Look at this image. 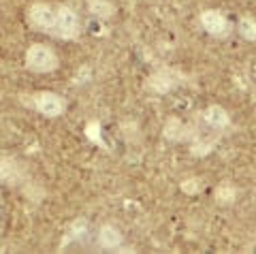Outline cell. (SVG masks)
<instances>
[{"mask_svg":"<svg viewBox=\"0 0 256 254\" xmlns=\"http://www.w3.org/2000/svg\"><path fill=\"white\" fill-rule=\"evenodd\" d=\"M28 24L36 28L38 32H45L54 38L62 41H73L79 36V18L68 4H56V2H34L30 4L26 13Z\"/></svg>","mask_w":256,"mask_h":254,"instance_id":"obj_1","label":"cell"},{"mask_svg":"<svg viewBox=\"0 0 256 254\" xmlns=\"http://www.w3.org/2000/svg\"><path fill=\"white\" fill-rule=\"evenodd\" d=\"M60 66V58L50 45L32 43L26 52V68L32 73H54Z\"/></svg>","mask_w":256,"mask_h":254,"instance_id":"obj_2","label":"cell"},{"mask_svg":"<svg viewBox=\"0 0 256 254\" xmlns=\"http://www.w3.org/2000/svg\"><path fill=\"white\" fill-rule=\"evenodd\" d=\"M30 102H32V107H34L38 114H43L45 118H58L66 111V102H64V98L60 96V94L50 92V90L32 94Z\"/></svg>","mask_w":256,"mask_h":254,"instance_id":"obj_3","label":"cell"},{"mask_svg":"<svg viewBox=\"0 0 256 254\" xmlns=\"http://www.w3.org/2000/svg\"><path fill=\"white\" fill-rule=\"evenodd\" d=\"M180 79H182L180 70H175L171 66H162V68H156L154 73L146 79V88L156 94H166L180 84Z\"/></svg>","mask_w":256,"mask_h":254,"instance_id":"obj_4","label":"cell"},{"mask_svg":"<svg viewBox=\"0 0 256 254\" xmlns=\"http://www.w3.org/2000/svg\"><path fill=\"white\" fill-rule=\"evenodd\" d=\"M201 26L207 34H212L216 38H224L230 34V30H233V24L228 22V18L224 15L222 11L218 9H207L201 13Z\"/></svg>","mask_w":256,"mask_h":254,"instance_id":"obj_5","label":"cell"},{"mask_svg":"<svg viewBox=\"0 0 256 254\" xmlns=\"http://www.w3.org/2000/svg\"><path fill=\"white\" fill-rule=\"evenodd\" d=\"M192 132H194V126L186 124L184 120H180L178 116H171L169 120L162 126V137L171 144H182V141H190Z\"/></svg>","mask_w":256,"mask_h":254,"instance_id":"obj_6","label":"cell"},{"mask_svg":"<svg viewBox=\"0 0 256 254\" xmlns=\"http://www.w3.org/2000/svg\"><path fill=\"white\" fill-rule=\"evenodd\" d=\"M203 122H205V126L210 130L222 132L224 128H228L230 116H228V111L224 109L222 105H210V107L203 111Z\"/></svg>","mask_w":256,"mask_h":254,"instance_id":"obj_7","label":"cell"},{"mask_svg":"<svg viewBox=\"0 0 256 254\" xmlns=\"http://www.w3.org/2000/svg\"><path fill=\"white\" fill-rule=\"evenodd\" d=\"M96 242H98L102 250H120L124 244V235L114 224H102L98 233H96Z\"/></svg>","mask_w":256,"mask_h":254,"instance_id":"obj_8","label":"cell"},{"mask_svg":"<svg viewBox=\"0 0 256 254\" xmlns=\"http://www.w3.org/2000/svg\"><path fill=\"white\" fill-rule=\"evenodd\" d=\"M22 178V166L13 160V158L0 156V182L4 184H15Z\"/></svg>","mask_w":256,"mask_h":254,"instance_id":"obj_9","label":"cell"},{"mask_svg":"<svg viewBox=\"0 0 256 254\" xmlns=\"http://www.w3.org/2000/svg\"><path fill=\"white\" fill-rule=\"evenodd\" d=\"M88 2V9H90L92 15L100 20H107V18H114L116 15V4L111 2V0H86Z\"/></svg>","mask_w":256,"mask_h":254,"instance_id":"obj_10","label":"cell"},{"mask_svg":"<svg viewBox=\"0 0 256 254\" xmlns=\"http://www.w3.org/2000/svg\"><path fill=\"white\" fill-rule=\"evenodd\" d=\"M214 196L220 205H233L237 199V188L233 184H228V182H222V184L214 190Z\"/></svg>","mask_w":256,"mask_h":254,"instance_id":"obj_11","label":"cell"},{"mask_svg":"<svg viewBox=\"0 0 256 254\" xmlns=\"http://www.w3.org/2000/svg\"><path fill=\"white\" fill-rule=\"evenodd\" d=\"M203 188H205V180L203 178H186L180 184V190L184 194H188V196H194L198 192H203Z\"/></svg>","mask_w":256,"mask_h":254,"instance_id":"obj_12","label":"cell"},{"mask_svg":"<svg viewBox=\"0 0 256 254\" xmlns=\"http://www.w3.org/2000/svg\"><path fill=\"white\" fill-rule=\"evenodd\" d=\"M239 28V34H242L244 38H248V41H254L256 38V26H254V18H242L237 24Z\"/></svg>","mask_w":256,"mask_h":254,"instance_id":"obj_13","label":"cell"},{"mask_svg":"<svg viewBox=\"0 0 256 254\" xmlns=\"http://www.w3.org/2000/svg\"><path fill=\"white\" fill-rule=\"evenodd\" d=\"M86 137L90 139V141H94L96 146H105L102 144V134H100V122L98 120H90L86 124Z\"/></svg>","mask_w":256,"mask_h":254,"instance_id":"obj_14","label":"cell"}]
</instances>
